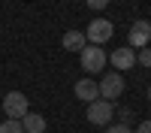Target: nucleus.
<instances>
[{
	"label": "nucleus",
	"instance_id": "10",
	"mask_svg": "<svg viewBox=\"0 0 151 133\" xmlns=\"http://www.w3.org/2000/svg\"><path fill=\"white\" fill-rule=\"evenodd\" d=\"M21 127H24V133H45V118L36 112H27L21 118Z\"/></svg>",
	"mask_w": 151,
	"mask_h": 133
},
{
	"label": "nucleus",
	"instance_id": "8",
	"mask_svg": "<svg viewBox=\"0 0 151 133\" xmlns=\"http://www.w3.org/2000/svg\"><path fill=\"white\" fill-rule=\"evenodd\" d=\"M76 97H79L82 103H94V100H100L97 82H91V79H79V82H76Z\"/></svg>",
	"mask_w": 151,
	"mask_h": 133
},
{
	"label": "nucleus",
	"instance_id": "2",
	"mask_svg": "<svg viewBox=\"0 0 151 133\" xmlns=\"http://www.w3.org/2000/svg\"><path fill=\"white\" fill-rule=\"evenodd\" d=\"M85 33V40L91 42V45H103L106 40H112V33H115V24H112L109 18H94L91 24H88V30Z\"/></svg>",
	"mask_w": 151,
	"mask_h": 133
},
{
	"label": "nucleus",
	"instance_id": "12",
	"mask_svg": "<svg viewBox=\"0 0 151 133\" xmlns=\"http://www.w3.org/2000/svg\"><path fill=\"white\" fill-rule=\"evenodd\" d=\"M136 64H142L151 70V48H139V55H136Z\"/></svg>",
	"mask_w": 151,
	"mask_h": 133
},
{
	"label": "nucleus",
	"instance_id": "7",
	"mask_svg": "<svg viewBox=\"0 0 151 133\" xmlns=\"http://www.w3.org/2000/svg\"><path fill=\"white\" fill-rule=\"evenodd\" d=\"M109 60H112V67H115V73L130 70V67H136V52L130 45H124V48H115V52L109 55Z\"/></svg>",
	"mask_w": 151,
	"mask_h": 133
},
{
	"label": "nucleus",
	"instance_id": "1",
	"mask_svg": "<svg viewBox=\"0 0 151 133\" xmlns=\"http://www.w3.org/2000/svg\"><path fill=\"white\" fill-rule=\"evenodd\" d=\"M79 64H82L85 73H91V76H94V73H100V70L109 64V55H106L100 45H91V42H88L82 52H79Z\"/></svg>",
	"mask_w": 151,
	"mask_h": 133
},
{
	"label": "nucleus",
	"instance_id": "6",
	"mask_svg": "<svg viewBox=\"0 0 151 133\" xmlns=\"http://www.w3.org/2000/svg\"><path fill=\"white\" fill-rule=\"evenodd\" d=\"M148 40H151V21H145V18L133 21V24H130V33H127L130 48H133V52H136V48H145Z\"/></svg>",
	"mask_w": 151,
	"mask_h": 133
},
{
	"label": "nucleus",
	"instance_id": "15",
	"mask_svg": "<svg viewBox=\"0 0 151 133\" xmlns=\"http://www.w3.org/2000/svg\"><path fill=\"white\" fill-rule=\"evenodd\" d=\"M133 133H151V121H142V124H139V127H136Z\"/></svg>",
	"mask_w": 151,
	"mask_h": 133
},
{
	"label": "nucleus",
	"instance_id": "5",
	"mask_svg": "<svg viewBox=\"0 0 151 133\" xmlns=\"http://www.w3.org/2000/svg\"><path fill=\"white\" fill-rule=\"evenodd\" d=\"M112 115H115V103H109V100H94V103H88V121H91V124L109 127Z\"/></svg>",
	"mask_w": 151,
	"mask_h": 133
},
{
	"label": "nucleus",
	"instance_id": "13",
	"mask_svg": "<svg viewBox=\"0 0 151 133\" xmlns=\"http://www.w3.org/2000/svg\"><path fill=\"white\" fill-rule=\"evenodd\" d=\"M106 133H133V127H127V124H112Z\"/></svg>",
	"mask_w": 151,
	"mask_h": 133
},
{
	"label": "nucleus",
	"instance_id": "9",
	"mask_svg": "<svg viewBox=\"0 0 151 133\" xmlns=\"http://www.w3.org/2000/svg\"><path fill=\"white\" fill-rule=\"evenodd\" d=\"M60 42H64L67 52H82V48L88 45V40H85V33H82V30H67Z\"/></svg>",
	"mask_w": 151,
	"mask_h": 133
},
{
	"label": "nucleus",
	"instance_id": "11",
	"mask_svg": "<svg viewBox=\"0 0 151 133\" xmlns=\"http://www.w3.org/2000/svg\"><path fill=\"white\" fill-rule=\"evenodd\" d=\"M0 133H24V127H21V121H12V118H6L3 124H0Z\"/></svg>",
	"mask_w": 151,
	"mask_h": 133
},
{
	"label": "nucleus",
	"instance_id": "4",
	"mask_svg": "<svg viewBox=\"0 0 151 133\" xmlns=\"http://www.w3.org/2000/svg\"><path fill=\"white\" fill-rule=\"evenodd\" d=\"M97 88H100V100L115 103L118 97L124 94V76H121V73H106L103 82H97Z\"/></svg>",
	"mask_w": 151,
	"mask_h": 133
},
{
	"label": "nucleus",
	"instance_id": "16",
	"mask_svg": "<svg viewBox=\"0 0 151 133\" xmlns=\"http://www.w3.org/2000/svg\"><path fill=\"white\" fill-rule=\"evenodd\" d=\"M148 103H151V88H148Z\"/></svg>",
	"mask_w": 151,
	"mask_h": 133
},
{
	"label": "nucleus",
	"instance_id": "3",
	"mask_svg": "<svg viewBox=\"0 0 151 133\" xmlns=\"http://www.w3.org/2000/svg\"><path fill=\"white\" fill-rule=\"evenodd\" d=\"M3 112H6V118H12V121H21L24 115L30 112L27 97H24L21 91H9V94L3 97Z\"/></svg>",
	"mask_w": 151,
	"mask_h": 133
},
{
	"label": "nucleus",
	"instance_id": "14",
	"mask_svg": "<svg viewBox=\"0 0 151 133\" xmlns=\"http://www.w3.org/2000/svg\"><path fill=\"white\" fill-rule=\"evenodd\" d=\"M85 3L91 6V9H106V6H109V0H85Z\"/></svg>",
	"mask_w": 151,
	"mask_h": 133
}]
</instances>
